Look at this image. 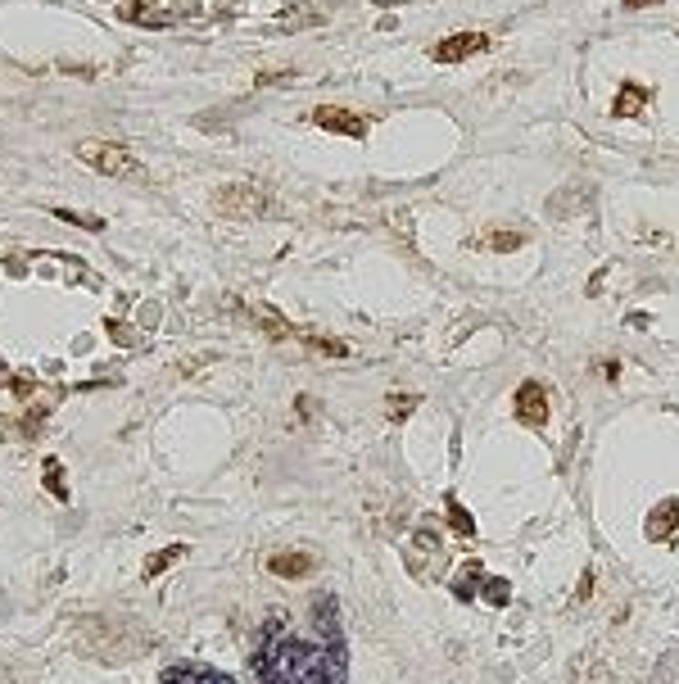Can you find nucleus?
Listing matches in <instances>:
<instances>
[{"label": "nucleus", "mask_w": 679, "mask_h": 684, "mask_svg": "<svg viewBox=\"0 0 679 684\" xmlns=\"http://www.w3.org/2000/svg\"><path fill=\"white\" fill-rule=\"evenodd\" d=\"M331 676H335V662H326L313 644H299L290 635H268L259 648L263 684H326Z\"/></svg>", "instance_id": "f257e3e1"}, {"label": "nucleus", "mask_w": 679, "mask_h": 684, "mask_svg": "<svg viewBox=\"0 0 679 684\" xmlns=\"http://www.w3.org/2000/svg\"><path fill=\"white\" fill-rule=\"evenodd\" d=\"M77 159H82L87 168L105 172V177H128V172H136V154H128V150L114 145V140H82V145H77Z\"/></svg>", "instance_id": "f03ea898"}, {"label": "nucleus", "mask_w": 679, "mask_h": 684, "mask_svg": "<svg viewBox=\"0 0 679 684\" xmlns=\"http://www.w3.org/2000/svg\"><path fill=\"white\" fill-rule=\"evenodd\" d=\"M213 209L227 213V218H263L272 204L259 186H222V191L213 195Z\"/></svg>", "instance_id": "7ed1b4c3"}, {"label": "nucleus", "mask_w": 679, "mask_h": 684, "mask_svg": "<svg viewBox=\"0 0 679 684\" xmlns=\"http://www.w3.org/2000/svg\"><path fill=\"white\" fill-rule=\"evenodd\" d=\"M313 123L326 128V132H340V137H367V119H358V114H349V109H335V105L313 109Z\"/></svg>", "instance_id": "20e7f679"}, {"label": "nucleus", "mask_w": 679, "mask_h": 684, "mask_svg": "<svg viewBox=\"0 0 679 684\" xmlns=\"http://www.w3.org/2000/svg\"><path fill=\"white\" fill-rule=\"evenodd\" d=\"M517 417H521L526 426H535V430L548 421V395H543L540 381H526V386L517 390Z\"/></svg>", "instance_id": "39448f33"}, {"label": "nucleus", "mask_w": 679, "mask_h": 684, "mask_svg": "<svg viewBox=\"0 0 679 684\" xmlns=\"http://www.w3.org/2000/svg\"><path fill=\"white\" fill-rule=\"evenodd\" d=\"M489 41L480 36V32H462V36H448V41H439L435 46V59L439 64H458V59H471L476 50H485Z\"/></svg>", "instance_id": "423d86ee"}, {"label": "nucleus", "mask_w": 679, "mask_h": 684, "mask_svg": "<svg viewBox=\"0 0 679 684\" xmlns=\"http://www.w3.org/2000/svg\"><path fill=\"white\" fill-rule=\"evenodd\" d=\"M675 522H679V503L675 499H666V503L648 517V540H666V535L675 531Z\"/></svg>", "instance_id": "0eeeda50"}, {"label": "nucleus", "mask_w": 679, "mask_h": 684, "mask_svg": "<svg viewBox=\"0 0 679 684\" xmlns=\"http://www.w3.org/2000/svg\"><path fill=\"white\" fill-rule=\"evenodd\" d=\"M643 105H648V91H643L639 82H625L621 96H616V105H612V114H616V119H630V114H639Z\"/></svg>", "instance_id": "6e6552de"}, {"label": "nucleus", "mask_w": 679, "mask_h": 684, "mask_svg": "<svg viewBox=\"0 0 679 684\" xmlns=\"http://www.w3.org/2000/svg\"><path fill=\"white\" fill-rule=\"evenodd\" d=\"M163 684H231L227 676H218V671H204V667H172Z\"/></svg>", "instance_id": "1a4fd4ad"}, {"label": "nucleus", "mask_w": 679, "mask_h": 684, "mask_svg": "<svg viewBox=\"0 0 679 684\" xmlns=\"http://www.w3.org/2000/svg\"><path fill=\"white\" fill-rule=\"evenodd\" d=\"M268 566L276 575H303L308 571V553H276Z\"/></svg>", "instance_id": "9d476101"}, {"label": "nucleus", "mask_w": 679, "mask_h": 684, "mask_svg": "<svg viewBox=\"0 0 679 684\" xmlns=\"http://www.w3.org/2000/svg\"><path fill=\"white\" fill-rule=\"evenodd\" d=\"M448 517H453V531L476 535V522H471V513H467V508H458V499H448Z\"/></svg>", "instance_id": "9b49d317"}, {"label": "nucleus", "mask_w": 679, "mask_h": 684, "mask_svg": "<svg viewBox=\"0 0 679 684\" xmlns=\"http://www.w3.org/2000/svg\"><path fill=\"white\" fill-rule=\"evenodd\" d=\"M508 594H512V585H508V580H485V598H489L494 607H503V603H508Z\"/></svg>", "instance_id": "f8f14e48"}, {"label": "nucleus", "mask_w": 679, "mask_h": 684, "mask_svg": "<svg viewBox=\"0 0 679 684\" xmlns=\"http://www.w3.org/2000/svg\"><path fill=\"white\" fill-rule=\"evenodd\" d=\"M172 557H181V548H168V553H159V557H149V566H145V571H149V575H159V571H163V566H168Z\"/></svg>", "instance_id": "ddd939ff"}, {"label": "nucleus", "mask_w": 679, "mask_h": 684, "mask_svg": "<svg viewBox=\"0 0 679 684\" xmlns=\"http://www.w3.org/2000/svg\"><path fill=\"white\" fill-rule=\"evenodd\" d=\"M630 9H643V5H662V0H625Z\"/></svg>", "instance_id": "4468645a"}]
</instances>
